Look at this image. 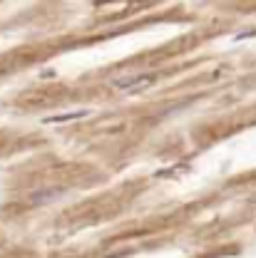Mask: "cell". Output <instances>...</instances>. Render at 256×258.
<instances>
[{"label":"cell","mask_w":256,"mask_h":258,"mask_svg":"<svg viewBox=\"0 0 256 258\" xmlns=\"http://www.w3.org/2000/svg\"><path fill=\"white\" fill-rule=\"evenodd\" d=\"M155 75H149V72H144V75H127V77H117V80H112V85L117 87V90H125V92H139V90H144V87H149V85H155Z\"/></svg>","instance_id":"obj_1"},{"label":"cell","mask_w":256,"mask_h":258,"mask_svg":"<svg viewBox=\"0 0 256 258\" xmlns=\"http://www.w3.org/2000/svg\"><path fill=\"white\" fill-rule=\"evenodd\" d=\"M90 112L87 109H80V112H67V114H55V117H47L45 119V124H50V122H70V119H82V117H87Z\"/></svg>","instance_id":"obj_2"}]
</instances>
